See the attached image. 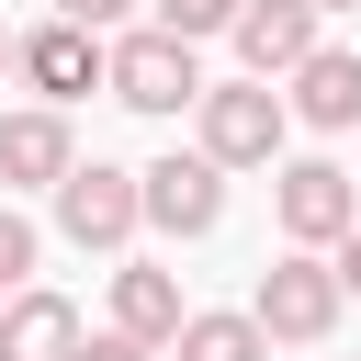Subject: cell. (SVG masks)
<instances>
[{
	"label": "cell",
	"instance_id": "6da1fadb",
	"mask_svg": "<svg viewBox=\"0 0 361 361\" xmlns=\"http://www.w3.org/2000/svg\"><path fill=\"white\" fill-rule=\"evenodd\" d=\"M102 90H113L124 113H147V124H180V113L203 102V45H169L158 23H124V34L102 45Z\"/></svg>",
	"mask_w": 361,
	"mask_h": 361
},
{
	"label": "cell",
	"instance_id": "7a4b0ae2",
	"mask_svg": "<svg viewBox=\"0 0 361 361\" xmlns=\"http://www.w3.org/2000/svg\"><path fill=\"white\" fill-rule=\"evenodd\" d=\"M282 135H293L282 90H259V79H203V102H192V158H214V169L237 180V169H282Z\"/></svg>",
	"mask_w": 361,
	"mask_h": 361
},
{
	"label": "cell",
	"instance_id": "3957f363",
	"mask_svg": "<svg viewBox=\"0 0 361 361\" xmlns=\"http://www.w3.org/2000/svg\"><path fill=\"white\" fill-rule=\"evenodd\" d=\"M338 271L327 259H305V248H282L259 282H248V327L271 338V350H316V338H338Z\"/></svg>",
	"mask_w": 361,
	"mask_h": 361
},
{
	"label": "cell",
	"instance_id": "277c9868",
	"mask_svg": "<svg viewBox=\"0 0 361 361\" xmlns=\"http://www.w3.org/2000/svg\"><path fill=\"white\" fill-rule=\"evenodd\" d=\"M271 214H282V248L327 259V248L361 226V180H350L338 158H282V169H271Z\"/></svg>",
	"mask_w": 361,
	"mask_h": 361
},
{
	"label": "cell",
	"instance_id": "5b68a950",
	"mask_svg": "<svg viewBox=\"0 0 361 361\" xmlns=\"http://www.w3.org/2000/svg\"><path fill=\"white\" fill-rule=\"evenodd\" d=\"M135 214H147V237L192 248V237H214V226H226V169H214V158H192V147H169V158H147V169H135Z\"/></svg>",
	"mask_w": 361,
	"mask_h": 361
},
{
	"label": "cell",
	"instance_id": "8992f818",
	"mask_svg": "<svg viewBox=\"0 0 361 361\" xmlns=\"http://www.w3.org/2000/svg\"><path fill=\"white\" fill-rule=\"evenodd\" d=\"M45 203H56V237H68V248L124 259V248L147 237V214H135V169H113V158H79V169H68Z\"/></svg>",
	"mask_w": 361,
	"mask_h": 361
},
{
	"label": "cell",
	"instance_id": "52a82bcc",
	"mask_svg": "<svg viewBox=\"0 0 361 361\" xmlns=\"http://www.w3.org/2000/svg\"><path fill=\"white\" fill-rule=\"evenodd\" d=\"M11 79H23L45 113H68V102L102 90V34H79V23H34V34H11Z\"/></svg>",
	"mask_w": 361,
	"mask_h": 361
},
{
	"label": "cell",
	"instance_id": "ba28073f",
	"mask_svg": "<svg viewBox=\"0 0 361 361\" xmlns=\"http://www.w3.org/2000/svg\"><path fill=\"white\" fill-rule=\"evenodd\" d=\"M226 45H237V79H259V90H282L327 34H316V11L305 0H237V23H226Z\"/></svg>",
	"mask_w": 361,
	"mask_h": 361
},
{
	"label": "cell",
	"instance_id": "9c48e42d",
	"mask_svg": "<svg viewBox=\"0 0 361 361\" xmlns=\"http://www.w3.org/2000/svg\"><path fill=\"white\" fill-rule=\"evenodd\" d=\"M79 169V135H68V113H45V102H11L0 113V203L11 192H56Z\"/></svg>",
	"mask_w": 361,
	"mask_h": 361
},
{
	"label": "cell",
	"instance_id": "30bf717a",
	"mask_svg": "<svg viewBox=\"0 0 361 361\" xmlns=\"http://www.w3.org/2000/svg\"><path fill=\"white\" fill-rule=\"evenodd\" d=\"M282 113L316 124V135H361V45H316V56L282 79Z\"/></svg>",
	"mask_w": 361,
	"mask_h": 361
},
{
	"label": "cell",
	"instance_id": "8fae6325",
	"mask_svg": "<svg viewBox=\"0 0 361 361\" xmlns=\"http://www.w3.org/2000/svg\"><path fill=\"white\" fill-rule=\"evenodd\" d=\"M180 316H192V305H180V271H169V259H124V271H113V316H102L113 338L169 350V338H180Z\"/></svg>",
	"mask_w": 361,
	"mask_h": 361
},
{
	"label": "cell",
	"instance_id": "7c38bea8",
	"mask_svg": "<svg viewBox=\"0 0 361 361\" xmlns=\"http://www.w3.org/2000/svg\"><path fill=\"white\" fill-rule=\"evenodd\" d=\"M79 305L56 293V282H23L11 305H0V361H79Z\"/></svg>",
	"mask_w": 361,
	"mask_h": 361
},
{
	"label": "cell",
	"instance_id": "4fadbf2b",
	"mask_svg": "<svg viewBox=\"0 0 361 361\" xmlns=\"http://www.w3.org/2000/svg\"><path fill=\"white\" fill-rule=\"evenodd\" d=\"M169 361H271V338L248 327V305H192L180 338H169Z\"/></svg>",
	"mask_w": 361,
	"mask_h": 361
},
{
	"label": "cell",
	"instance_id": "5bb4252c",
	"mask_svg": "<svg viewBox=\"0 0 361 361\" xmlns=\"http://www.w3.org/2000/svg\"><path fill=\"white\" fill-rule=\"evenodd\" d=\"M147 23H158L169 45H203V34H226V23H237V0H147Z\"/></svg>",
	"mask_w": 361,
	"mask_h": 361
},
{
	"label": "cell",
	"instance_id": "9a60e30c",
	"mask_svg": "<svg viewBox=\"0 0 361 361\" xmlns=\"http://www.w3.org/2000/svg\"><path fill=\"white\" fill-rule=\"evenodd\" d=\"M23 282H34V226H23L11 203H0V305H11Z\"/></svg>",
	"mask_w": 361,
	"mask_h": 361
},
{
	"label": "cell",
	"instance_id": "2e32d148",
	"mask_svg": "<svg viewBox=\"0 0 361 361\" xmlns=\"http://www.w3.org/2000/svg\"><path fill=\"white\" fill-rule=\"evenodd\" d=\"M45 23H79V34H102V45H113V34L135 23V0H45Z\"/></svg>",
	"mask_w": 361,
	"mask_h": 361
},
{
	"label": "cell",
	"instance_id": "e0dca14e",
	"mask_svg": "<svg viewBox=\"0 0 361 361\" xmlns=\"http://www.w3.org/2000/svg\"><path fill=\"white\" fill-rule=\"evenodd\" d=\"M79 361H158V350H135V338H113V327H90V338H79Z\"/></svg>",
	"mask_w": 361,
	"mask_h": 361
},
{
	"label": "cell",
	"instance_id": "ac0fdd59",
	"mask_svg": "<svg viewBox=\"0 0 361 361\" xmlns=\"http://www.w3.org/2000/svg\"><path fill=\"white\" fill-rule=\"evenodd\" d=\"M327 271H338V293H361V226H350V237L327 248Z\"/></svg>",
	"mask_w": 361,
	"mask_h": 361
},
{
	"label": "cell",
	"instance_id": "d6986e66",
	"mask_svg": "<svg viewBox=\"0 0 361 361\" xmlns=\"http://www.w3.org/2000/svg\"><path fill=\"white\" fill-rule=\"evenodd\" d=\"M305 11H316V23H327V11H361V0H305Z\"/></svg>",
	"mask_w": 361,
	"mask_h": 361
},
{
	"label": "cell",
	"instance_id": "ffe728a7",
	"mask_svg": "<svg viewBox=\"0 0 361 361\" xmlns=\"http://www.w3.org/2000/svg\"><path fill=\"white\" fill-rule=\"evenodd\" d=\"M0 79H11V34H0Z\"/></svg>",
	"mask_w": 361,
	"mask_h": 361
},
{
	"label": "cell",
	"instance_id": "44dd1931",
	"mask_svg": "<svg viewBox=\"0 0 361 361\" xmlns=\"http://www.w3.org/2000/svg\"><path fill=\"white\" fill-rule=\"evenodd\" d=\"M350 180H361V169H350Z\"/></svg>",
	"mask_w": 361,
	"mask_h": 361
}]
</instances>
